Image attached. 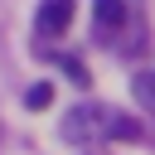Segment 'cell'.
Masks as SVG:
<instances>
[{"label": "cell", "instance_id": "1", "mask_svg": "<svg viewBox=\"0 0 155 155\" xmlns=\"http://www.w3.org/2000/svg\"><path fill=\"white\" fill-rule=\"evenodd\" d=\"M34 24H39V34H44V39H58V34L73 24V0H44Z\"/></svg>", "mask_w": 155, "mask_h": 155}, {"label": "cell", "instance_id": "2", "mask_svg": "<svg viewBox=\"0 0 155 155\" xmlns=\"http://www.w3.org/2000/svg\"><path fill=\"white\" fill-rule=\"evenodd\" d=\"M102 111L97 107H82V111H73V121H63V136H78V140H87L92 131H102V121H97Z\"/></svg>", "mask_w": 155, "mask_h": 155}, {"label": "cell", "instance_id": "3", "mask_svg": "<svg viewBox=\"0 0 155 155\" xmlns=\"http://www.w3.org/2000/svg\"><path fill=\"white\" fill-rule=\"evenodd\" d=\"M92 15H97V29H121L126 24V0H92Z\"/></svg>", "mask_w": 155, "mask_h": 155}, {"label": "cell", "instance_id": "4", "mask_svg": "<svg viewBox=\"0 0 155 155\" xmlns=\"http://www.w3.org/2000/svg\"><path fill=\"white\" fill-rule=\"evenodd\" d=\"M102 131H107V136H116V140H136V136H140V121H131V116L111 111V116L102 121Z\"/></svg>", "mask_w": 155, "mask_h": 155}, {"label": "cell", "instance_id": "5", "mask_svg": "<svg viewBox=\"0 0 155 155\" xmlns=\"http://www.w3.org/2000/svg\"><path fill=\"white\" fill-rule=\"evenodd\" d=\"M58 68L68 73V82H73V87H87V82H92L87 63H82V58H73V53H63V58H58Z\"/></svg>", "mask_w": 155, "mask_h": 155}, {"label": "cell", "instance_id": "6", "mask_svg": "<svg viewBox=\"0 0 155 155\" xmlns=\"http://www.w3.org/2000/svg\"><path fill=\"white\" fill-rule=\"evenodd\" d=\"M48 102H53V82H34V87L24 92V107H29V111H44Z\"/></svg>", "mask_w": 155, "mask_h": 155}]
</instances>
